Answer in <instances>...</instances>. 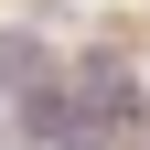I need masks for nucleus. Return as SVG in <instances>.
Listing matches in <instances>:
<instances>
[{
	"instance_id": "1",
	"label": "nucleus",
	"mask_w": 150,
	"mask_h": 150,
	"mask_svg": "<svg viewBox=\"0 0 150 150\" xmlns=\"http://www.w3.org/2000/svg\"><path fill=\"white\" fill-rule=\"evenodd\" d=\"M0 86H43V43H32V32H0Z\"/></svg>"
}]
</instances>
